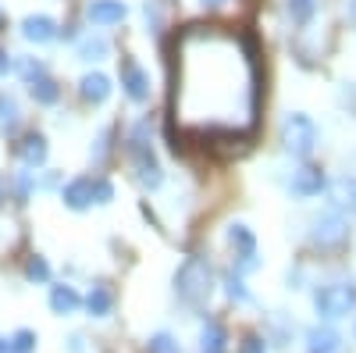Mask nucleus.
Here are the masks:
<instances>
[{
	"label": "nucleus",
	"mask_w": 356,
	"mask_h": 353,
	"mask_svg": "<svg viewBox=\"0 0 356 353\" xmlns=\"http://www.w3.org/2000/svg\"><path fill=\"white\" fill-rule=\"evenodd\" d=\"M260 111V68L246 40L218 25H189L175 36L171 114L196 139L243 136Z\"/></svg>",
	"instance_id": "obj_1"
},
{
	"label": "nucleus",
	"mask_w": 356,
	"mask_h": 353,
	"mask_svg": "<svg viewBox=\"0 0 356 353\" xmlns=\"http://www.w3.org/2000/svg\"><path fill=\"white\" fill-rule=\"evenodd\" d=\"M125 150H129V161H132V175L136 182L154 193L164 186V168L154 154V122L150 118H139V122L129 129V139H125Z\"/></svg>",
	"instance_id": "obj_2"
},
{
	"label": "nucleus",
	"mask_w": 356,
	"mask_h": 353,
	"mask_svg": "<svg viewBox=\"0 0 356 353\" xmlns=\"http://www.w3.org/2000/svg\"><path fill=\"white\" fill-rule=\"evenodd\" d=\"M214 292V268L207 257H186L175 272V297L186 307H203Z\"/></svg>",
	"instance_id": "obj_3"
},
{
	"label": "nucleus",
	"mask_w": 356,
	"mask_h": 353,
	"mask_svg": "<svg viewBox=\"0 0 356 353\" xmlns=\"http://www.w3.org/2000/svg\"><path fill=\"white\" fill-rule=\"evenodd\" d=\"M317 143H321V129L310 114H303V111L285 114V122H282V150L285 154L310 157L317 150Z\"/></svg>",
	"instance_id": "obj_4"
},
{
	"label": "nucleus",
	"mask_w": 356,
	"mask_h": 353,
	"mask_svg": "<svg viewBox=\"0 0 356 353\" xmlns=\"http://www.w3.org/2000/svg\"><path fill=\"white\" fill-rule=\"evenodd\" d=\"M314 311L324 321H335L356 311V285L353 282H328L314 292Z\"/></svg>",
	"instance_id": "obj_5"
},
{
	"label": "nucleus",
	"mask_w": 356,
	"mask_h": 353,
	"mask_svg": "<svg viewBox=\"0 0 356 353\" xmlns=\"http://www.w3.org/2000/svg\"><path fill=\"white\" fill-rule=\"evenodd\" d=\"M228 246H232V264H235V275H250L260 268V257H257V235L246 225H228Z\"/></svg>",
	"instance_id": "obj_6"
},
{
	"label": "nucleus",
	"mask_w": 356,
	"mask_h": 353,
	"mask_svg": "<svg viewBox=\"0 0 356 353\" xmlns=\"http://www.w3.org/2000/svg\"><path fill=\"white\" fill-rule=\"evenodd\" d=\"M346 232H349V221L342 218L339 207H328V211H321L314 221H310V243L321 246V250H332L346 240Z\"/></svg>",
	"instance_id": "obj_7"
},
{
	"label": "nucleus",
	"mask_w": 356,
	"mask_h": 353,
	"mask_svg": "<svg viewBox=\"0 0 356 353\" xmlns=\"http://www.w3.org/2000/svg\"><path fill=\"white\" fill-rule=\"evenodd\" d=\"M122 90L132 104H146L154 93V86H150V72H146L143 65H136L132 57H125L122 61Z\"/></svg>",
	"instance_id": "obj_8"
},
{
	"label": "nucleus",
	"mask_w": 356,
	"mask_h": 353,
	"mask_svg": "<svg viewBox=\"0 0 356 353\" xmlns=\"http://www.w3.org/2000/svg\"><path fill=\"white\" fill-rule=\"evenodd\" d=\"M324 189H328V179H324V171H321V168H314V164L296 168V171H292V179H289V193H292L296 200L321 196Z\"/></svg>",
	"instance_id": "obj_9"
},
{
	"label": "nucleus",
	"mask_w": 356,
	"mask_h": 353,
	"mask_svg": "<svg viewBox=\"0 0 356 353\" xmlns=\"http://www.w3.org/2000/svg\"><path fill=\"white\" fill-rule=\"evenodd\" d=\"M86 18L93 22L97 29L122 25L129 18V4H125V0H89V4H86Z\"/></svg>",
	"instance_id": "obj_10"
},
{
	"label": "nucleus",
	"mask_w": 356,
	"mask_h": 353,
	"mask_svg": "<svg viewBox=\"0 0 356 353\" xmlns=\"http://www.w3.org/2000/svg\"><path fill=\"white\" fill-rule=\"evenodd\" d=\"M22 40L25 43H36V47H43V43H54L57 40V22L50 18V15H25L22 18Z\"/></svg>",
	"instance_id": "obj_11"
},
{
	"label": "nucleus",
	"mask_w": 356,
	"mask_h": 353,
	"mask_svg": "<svg viewBox=\"0 0 356 353\" xmlns=\"http://www.w3.org/2000/svg\"><path fill=\"white\" fill-rule=\"evenodd\" d=\"M61 200L68 211H89L93 207V175H79V179L61 186Z\"/></svg>",
	"instance_id": "obj_12"
},
{
	"label": "nucleus",
	"mask_w": 356,
	"mask_h": 353,
	"mask_svg": "<svg viewBox=\"0 0 356 353\" xmlns=\"http://www.w3.org/2000/svg\"><path fill=\"white\" fill-rule=\"evenodd\" d=\"M47 154H50V146H47V136L43 132H25L22 143H18V157L25 168H43L47 164Z\"/></svg>",
	"instance_id": "obj_13"
},
{
	"label": "nucleus",
	"mask_w": 356,
	"mask_h": 353,
	"mask_svg": "<svg viewBox=\"0 0 356 353\" xmlns=\"http://www.w3.org/2000/svg\"><path fill=\"white\" fill-rule=\"evenodd\" d=\"M111 79L104 75V72H86L82 79H79V97L86 100V104H104L107 97H111Z\"/></svg>",
	"instance_id": "obj_14"
},
{
	"label": "nucleus",
	"mask_w": 356,
	"mask_h": 353,
	"mask_svg": "<svg viewBox=\"0 0 356 353\" xmlns=\"http://www.w3.org/2000/svg\"><path fill=\"white\" fill-rule=\"evenodd\" d=\"M332 207L356 214V175H342L332 182Z\"/></svg>",
	"instance_id": "obj_15"
},
{
	"label": "nucleus",
	"mask_w": 356,
	"mask_h": 353,
	"mask_svg": "<svg viewBox=\"0 0 356 353\" xmlns=\"http://www.w3.org/2000/svg\"><path fill=\"white\" fill-rule=\"evenodd\" d=\"M79 61H86V65H97V61H104V57L111 54V43L100 36V33H86L82 40H79Z\"/></svg>",
	"instance_id": "obj_16"
},
{
	"label": "nucleus",
	"mask_w": 356,
	"mask_h": 353,
	"mask_svg": "<svg viewBox=\"0 0 356 353\" xmlns=\"http://www.w3.org/2000/svg\"><path fill=\"white\" fill-rule=\"evenodd\" d=\"M82 307V297L72 285H50V311L54 314H75Z\"/></svg>",
	"instance_id": "obj_17"
},
{
	"label": "nucleus",
	"mask_w": 356,
	"mask_h": 353,
	"mask_svg": "<svg viewBox=\"0 0 356 353\" xmlns=\"http://www.w3.org/2000/svg\"><path fill=\"white\" fill-rule=\"evenodd\" d=\"M29 97H33L36 104H43V107H54L57 100H61V86H57L50 75H40V79L29 82Z\"/></svg>",
	"instance_id": "obj_18"
},
{
	"label": "nucleus",
	"mask_w": 356,
	"mask_h": 353,
	"mask_svg": "<svg viewBox=\"0 0 356 353\" xmlns=\"http://www.w3.org/2000/svg\"><path fill=\"white\" fill-rule=\"evenodd\" d=\"M111 307H114V292L104 282H97L93 289H89V297H86V311L93 314V317H107Z\"/></svg>",
	"instance_id": "obj_19"
},
{
	"label": "nucleus",
	"mask_w": 356,
	"mask_h": 353,
	"mask_svg": "<svg viewBox=\"0 0 356 353\" xmlns=\"http://www.w3.org/2000/svg\"><path fill=\"white\" fill-rule=\"evenodd\" d=\"M339 332L335 329H310L307 332V350L310 353H339Z\"/></svg>",
	"instance_id": "obj_20"
},
{
	"label": "nucleus",
	"mask_w": 356,
	"mask_h": 353,
	"mask_svg": "<svg viewBox=\"0 0 356 353\" xmlns=\"http://www.w3.org/2000/svg\"><path fill=\"white\" fill-rule=\"evenodd\" d=\"M225 329L218 321H207L203 332H200V353H225Z\"/></svg>",
	"instance_id": "obj_21"
},
{
	"label": "nucleus",
	"mask_w": 356,
	"mask_h": 353,
	"mask_svg": "<svg viewBox=\"0 0 356 353\" xmlns=\"http://www.w3.org/2000/svg\"><path fill=\"white\" fill-rule=\"evenodd\" d=\"M18 114H22L18 100H15L8 90H0V129H4V132H11V129L18 125Z\"/></svg>",
	"instance_id": "obj_22"
},
{
	"label": "nucleus",
	"mask_w": 356,
	"mask_h": 353,
	"mask_svg": "<svg viewBox=\"0 0 356 353\" xmlns=\"http://www.w3.org/2000/svg\"><path fill=\"white\" fill-rule=\"evenodd\" d=\"M285 8L296 25H310V18L317 15V0H285Z\"/></svg>",
	"instance_id": "obj_23"
},
{
	"label": "nucleus",
	"mask_w": 356,
	"mask_h": 353,
	"mask_svg": "<svg viewBox=\"0 0 356 353\" xmlns=\"http://www.w3.org/2000/svg\"><path fill=\"white\" fill-rule=\"evenodd\" d=\"M15 72H18V75H22V82L29 86L33 79L47 75V65L40 61V57H18V61H15Z\"/></svg>",
	"instance_id": "obj_24"
},
{
	"label": "nucleus",
	"mask_w": 356,
	"mask_h": 353,
	"mask_svg": "<svg viewBox=\"0 0 356 353\" xmlns=\"http://www.w3.org/2000/svg\"><path fill=\"white\" fill-rule=\"evenodd\" d=\"M33 189H36V175H33V168L18 171V175H15V196H18V203H25L29 196H33Z\"/></svg>",
	"instance_id": "obj_25"
},
{
	"label": "nucleus",
	"mask_w": 356,
	"mask_h": 353,
	"mask_svg": "<svg viewBox=\"0 0 356 353\" xmlns=\"http://www.w3.org/2000/svg\"><path fill=\"white\" fill-rule=\"evenodd\" d=\"M146 350H150V353H182V346H178V339H175L171 332H157V336H150Z\"/></svg>",
	"instance_id": "obj_26"
},
{
	"label": "nucleus",
	"mask_w": 356,
	"mask_h": 353,
	"mask_svg": "<svg viewBox=\"0 0 356 353\" xmlns=\"http://www.w3.org/2000/svg\"><path fill=\"white\" fill-rule=\"evenodd\" d=\"M25 279L29 282H50V264L43 257H29L25 260Z\"/></svg>",
	"instance_id": "obj_27"
},
{
	"label": "nucleus",
	"mask_w": 356,
	"mask_h": 353,
	"mask_svg": "<svg viewBox=\"0 0 356 353\" xmlns=\"http://www.w3.org/2000/svg\"><path fill=\"white\" fill-rule=\"evenodd\" d=\"M225 292H228V300H235V304H250V289L243 285V275H228L225 279Z\"/></svg>",
	"instance_id": "obj_28"
},
{
	"label": "nucleus",
	"mask_w": 356,
	"mask_h": 353,
	"mask_svg": "<svg viewBox=\"0 0 356 353\" xmlns=\"http://www.w3.org/2000/svg\"><path fill=\"white\" fill-rule=\"evenodd\" d=\"M11 353H33V346H36V332H29V329H18L15 336H11Z\"/></svg>",
	"instance_id": "obj_29"
},
{
	"label": "nucleus",
	"mask_w": 356,
	"mask_h": 353,
	"mask_svg": "<svg viewBox=\"0 0 356 353\" xmlns=\"http://www.w3.org/2000/svg\"><path fill=\"white\" fill-rule=\"evenodd\" d=\"M111 200H114V186L104 175H93V203H111Z\"/></svg>",
	"instance_id": "obj_30"
},
{
	"label": "nucleus",
	"mask_w": 356,
	"mask_h": 353,
	"mask_svg": "<svg viewBox=\"0 0 356 353\" xmlns=\"http://www.w3.org/2000/svg\"><path fill=\"white\" fill-rule=\"evenodd\" d=\"M107 150H111V129H104L100 136H97V146H93V150H89V157H93L97 164L107 157Z\"/></svg>",
	"instance_id": "obj_31"
},
{
	"label": "nucleus",
	"mask_w": 356,
	"mask_h": 353,
	"mask_svg": "<svg viewBox=\"0 0 356 353\" xmlns=\"http://www.w3.org/2000/svg\"><path fill=\"white\" fill-rule=\"evenodd\" d=\"M11 72H15V54H8L4 47H0V79L11 75Z\"/></svg>",
	"instance_id": "obj_32"
},
{
	"label": "nucleus",
	"mask_w": 356,
	"mask_h": 353,
	"mask_svg": "<svg viewBox=\"0 0 356 353\" xmlns=\"http://www.w3.org/2000/svg\"><path fill=\"white\" fill-rule=\"evenodd\" d=\"M243 353H264V343L253 336V339H246V346H243Z\"/></svg>",
	"instance_id": "obj_33"
},
{
	"label": "nucleus",
	"mask_w": 356,
	"mask_h": 353,
	"mask_svg": "<svg viewBox=\"0 0 356 353\" xmlns=\"http://www.w3.org/2000/svg\"><path fill=\"white\" fill-rule=\"evenodd\" d=\"M200 4H203V8H211V11H214V8H225V4H228V0H200Z\"/></svg>",
	"instance_id": "obj_34"
},
{
	"label": "nucleus",
	"mask_w": 356,
	"mask_h": 353,
	"mask_svg": "<svg viewBox=\"0 0 356 353\" xmlns=\"http://www.w3.org/2000/svg\"><path fill=\"white\" fill-rule=\"evenodd\" d=\"M346 15H353V22H356V0H349V4H346Z\"/></svg>",
	"instance_id": "obj_35"
},
{
	"label": "nucleus",
	"mask_w": 356,
	"mask_h": 353,
	"mask_svg": "<svg viewBox=\"0 0 356 353\" xmlns=\"http://www.w3.org/2000/svg\"><path fill=\"white\" fill-rule=\"evenodd\" d=\"M0 353H11V346H8V339H0Z\"/></svg>",
	"instance_id": "obj_36"
},
{
	"label": "nucleus",
	"mask_w": 356,
	"mask_h": 353,
	"mask_svg": "<svg viewBox=\"0 0 356 353\" xmlns=\"http://www.w3.org/2000/svg\"><path fill=\"white\" fill-rule=\"evenodd\" d=\"M0 22H4V11H0Z\"/></svg>",
	"instance_id": "obj_37"
},
{
	"label": "nucleus",
	"mask_w": 356,
	"mask_h": 353,
	"mask_svg": "<svg viewBox=\"0 0 356 353\" xmlns=\"http://www.w3.org/2000/svg\"><path fill=\"white\" fill-rule=\"evenodd\" d=\"M0 200H4V193H0Z\"/></svg>",
	"instance_id": "obj_38"
}]
</instances>
